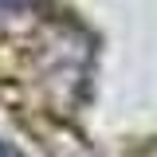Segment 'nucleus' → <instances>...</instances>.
<instances>
[{
	"label": "nucleus",
	"mask_w": 157,
	"mask_h": 157,
	"mask_svg": "<svg viewBox=\"0 0 157 157\" xmlns=\"http://www.w3.org/2000/svg\"><path fill=\"white\" fill-rule=\"evenodd\" d=\"M0 157H20V149H12L8 141H0Z\"/></svg>",
	"instance_id": "obj_2"
},
{
	"label": "nucleus",
	"mask_w": 157,
	"mask_h": 157,
	"mask_svg": "<svg viewBox=\"0 0 157 157\" xmlns=\"http://www.w3.org/2000/svg\"><path fill=\"white\" fill-rule=\"evenodd\" d=\"M39 0H0V16H12V12H24V8H32Z\"/></svg>",
	"instance_id": "obj_1"
}]
</instances>
